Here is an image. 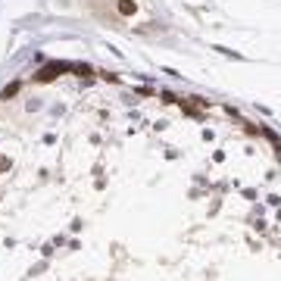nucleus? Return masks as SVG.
Listing matches in <instances>:
<instances>
[{
	"instance_id": "obj_1",
	"label": "nucleus",
	"mask_w": 281,
	"mask_h": 281,
	"mask_svg": "<svg viewBox=\"0 0 281 281\" xmlns=\"http://www.w3.org/2000/svg\"><path fill=\"white\" fill-rule=\"evenodd\" d=\"M6 169H10V159H6V156H0V172H6Z\"/></svg>"
}]
</instances>
